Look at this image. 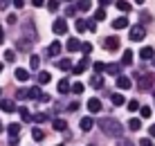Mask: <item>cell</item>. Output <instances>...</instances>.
Segmentation results:
<instances>
[{
  "label": "cell",
  "mask_w": 155,
  "mask_h": 146,
  "mask_svg": "<svg viewBox=\"0 0 155 146\" xmlns=\"http://www.w3.org/2000/svg\"><path fill=\"white\" fill-rule=\"evenodd\" d=\"M99 128H101V133L110 135V137H117V139H119V135H121V124L117 119H113V117H104V119H99Z\"/></svg>",
  "instance_id": "obj_1"
},
{
  "label": "cell",
  "mask_w": 155,
  "mask_h": 146,
  "mask_svg": "<svg viewBox=\"0 0 155 146\" xmlns=\"http://www.w3.org/2000/svg\"><path fill=\"white\" fill-rule=\"evenodd\" d=\"M128 36H130V41H144V36H146V29H144V27L142 25H135V27H130V34H128Z\"/></svg>",
  "instance_id": "obj_2"
},
{
  "label": "cell",
  "mask_w": 155,
  "mask_h": 146,
  "mask_svg": "<svg viewBox=\"0 0 155 146\" xmlns=\"http://www.w3.org/2000/svg\"><path fill=\"white\" fill-rule=\"evenodd\" d=\"M52 32H54L56 36L65 34V32H68V23H65V18H56V20H54V25H52Z\"/></svg>",
  "instance_id": "obj_3"
},
{
  "label": "cell",
  "mask_w": 155,
  "mask_h": 146,
  "mask_svg": "<svg viewBox=\"0 0 155 146\" xmlns=\"http://www.w3.org/2000/svg\"><path fill=\"white\" fill-rule=\"evenodd\" d=\"M137 88L140 90H151L153 88V74H142V79L137 81Z\"/></svg>",
  "instance_id": "obj_4"
},
{
  "label": "cell",
  "mask_w": 155,
  "mask_h": 146,
  "mask_svg": "<svg viewBox=\"0 0 155 146\" xmlns=\"http://www.w3.org/2000/svg\"><path fill=\"white\" fill-rule=\"evenodd\" d=\"M18 133H20V124H9V144L12 146L18 144Z\"/></svg>",
  "instance_id": "obj_5"
},
{
  "label": "cell",
  "mask_w": 155,
  "mask_h": 146,
  "mask_svg": "<svg viewBox=\"0 0 155 146\" xmlns=\"http://www.w3.org/2000/svg\"><path fill=\"white\" fill-rule=\"evenodd\" d=\"M23 29H25V36H29V43H34L36 38H38V34H36L34 23H31V20H29V23H25V27H23Z\"/></svg>",
  "instance_id": "obj_6"
},
{
  "label": "cell",
  "mask_w": 155,
  "mask_h": 146,
  "mask_svg": "<svg viewBox=\"0 0 155 146\" xmlns=\"http://www.w3.org/2000/svg\"><path fill=\"white\" fill-rule=\"evenodd\" d=\"M29 99H36V101H47V95H43L38 85H34V88H29Z\"/></svg>",
  "instance_id": "obj_7"
},
{
  "label": "cell",
  "mask_w": 155,
  "mask_h": 146,
  "mask_svg": "<svg viewBox=\"0 0 155 146\" xmlns=\"http://www.w3.org/2000/svg\"><path fill=\"white\" fill-rule=\"evenodd\" d=\"M119 38H115V36H110V38H106V43H104V47L108 52H115V50H119Z\"/></svg>",
  "instance_id": "obj_8"
},
{
  "label": "cell",
  "mask_w": 155,
  "mask_h": 146,
  "mask_svg": "<svg viewBox=\"0 0 155 146\" xmlns=\"http://www.w3.org/2000/svg\"><path fill=\"white\" fill-rule=\"evenodd\" d=\"M115 81H117V88H119V90H128V88L133 85V81L128 79V77H124V74H121V77H117Z\"/></svg>",
  "instance_id": "obj_9"
},
{
  "label": "cell",
  "mask_w": 155,
  "mask_h": 146,
  "mask_svg": "<svg viewBox=\"0 0 155 146\" xmlns=\"http://www.w3.org/2000/svg\"><path fill=\"white\" fill-rule=\"evenodd\" d=\"M88 61H90V58H88V56H83V58H81V63H77L72 72H74V74H83L85 70H88Z\"/></svg>",
  "instance_id": "obj_10"
},
{
  "label": "cell",
  "mask_w": 155,
  "mask_h": 146,
  "mask_svg": "<svg viewBox=\"0 0 155 146\" xmlns=\"http://www.w3.org/2000/svg\"><path fill=\"white\" fill-rule=\"evenodd\" d=\"M106 72L113 74V77H121V65H117V63H108V65H106Z\"/></svg>",
  "instance_id": "obj_11"
},
{
  "label": "cell",
  "mask_w": 155,
  "mask_h": 146,
  "mask_svg": "<svg viewBox=\"0 0 155 146\" xmlns=\"http://www.w3.org/2000/svg\"><path fill=\"white\" fill-rule=\"evenodd\" d=\"M58 92H61V95L72 92V85H70V81H68V79H61V81H58Z\"/></svg>",
  "instance_id": "obj_12"
},
{
  "label": "cell",
  "mask_w": 155,
  "mask_h": 146,
  "mask_svg": "<svg viewBox=\"0 0 155 146\" xmlns=\"http://www.w3.org/2000/svg\"><path fill=\"white\" fill-rule=\"evenodd\" d=\"M65 45H68V50H70V52H79L83 47V43H79V38H70Z\"/></svg>",
  "instance_id": "obj_13"
},
{
  "label": "cell",
  "mask_w": 155,
  "mask_h": 146,
  "mask_svg": "<svg viewBox=\"0 0 155 146\" xmlns=\"http://www.w3.org/2000/svg\"><path fill=\"white\" fill-rule=\"evenodd\" d=\"M140 56L144 58V61H151V58L155 56V52H153V47H148V45H146V47H142V50H140Z\"/></svg>",
  "instance_id": "obj_14"
},
{
  "label": "cell",
  "mask_w": 155,
  "mask_h": 146,
  "mask_svg": "<svg viewBox=\"0 0 155 146\" xmlns=\"http://www.w3.org/2000/svg\"><path fill=\"white\" fill-rule=\"evenodd\" d=\"M88 110H90V112H99V110H101V101L97 99V97H92V99L88 101Z\"/></svg>",
  "instance_id": "obj_15"
},
{
  "label": "cell",
  "mask_w": 155,
  "mask_h": 146,
  "mask_svg": "<svg viewBox=\"0 0 155 146\" xmlns=\"http://www.w3.org/2000/svg\"><path fill=\"white\" fill-rule=\"evenodd\" d=\"M113 27H115V29H126V27H128V18H126V16L115 18V20H113Z\"/></svg>",
  "instance_id": "obj_16"
},
{
  "label": "cell",
  "mask_w": 155,
  "mask_h": 146,
  "mask_svg": "<svg viewBox=\"0 0 155 146\" xmlns=\"http://www.w3.org/2000/svg\"><path fill=\"white\" fill-rule=\"evenodd\" d=\"M47 54H50V56H58V54H61V43L54 41L50 47H47Z\"/></svg>",
  "instance_id": "obj_17"
},
{
  "label": "cell",
  "mask_w": 155,
  "mask_h": 146,
  "mask_svg": "<svg viewBox=\"0 0 155 146\" xmlns=\"http://www.w3.org/2000/svg\"><path fill=\"white\" fill-rule=\"evenodd\" d=\"M36 81H38V85H47L52 81V74L50 72H38V79Z\"/></svg>",
  "instance_id": "obj_18"
},
{
  "label": "cell",
  "mask_w": 155,
  "mask_h": 146,
  "mask_svg": "<svg viewBox=\"0 0 155 146\" xmlns=\"http://www.w3.org/2000/svg\"><path fill=\"white\" fill-rule=\"evenodd\" d=\"M115 7H117V9H119V12H121V14H128V12H130V9H133V7H130V5H128V2H126V0H117V2H115Z\"/></svg>",
  "instance_id": "obj_19"
},
{
  "label": "cell",
  "mask_w": 155,
  "mask_h": 146,
  "mask_svg": "<svg viewBox=\"0 0 155 146\" xmlns=\"http://www.w3.org/2000/svg\"><path fill=\"white\" fill-rule=\"evenodd\" d=\"M18 112H20V119H23L25 124H29V121H34V115H31V112L27 110V108H20V110H18Z\"/></svg>",
  "instance_id": "obj_20"
},
{
  "label": "cell",
  "mask_w": 155,
  "mask_h": 146,
  "mask_svg": "<svg viewBox=\"0 0 155 146\" xmlns=\"http://www.w3.org/2000/svg\"><path fill=\"white\" fill-rule=\"evenodd\" d=\"M58 68H61L63 72H70V70H74V65H72L70 58H61V61H58Z\"/></svg>",
  "instance_id": "obj_21"
},
{
  "label": "cell",
  "mask_w": 155,
  "mask_h": 146,
  "mask_svg": "<svg viewBox=\"0 0 155 146\" xmlns=\"http://www.w3.org/2000/svg\"><path fill=\"white\" fill-rule=\"evenodd\" d=\"M0 110H2V112H14L16 104H14V101H0Z\"/></svg>",
  "instance_id": "obj_22"
},
{
  "label": "cell",
  "mask_w": 155,
  "mask_h": 146,
  "mask_svg": "<svg viewBox=\"0 0 155 146\" xmlns=\"http://www.w3.org/2000/svg\"><path fill=\"white\" fill-rule=\"evenodd\" d=\"M16 79H18V81H27L29 79V72L25 68H16Z\"/></svg>",
  "instance_id": "obj_23"
},
{
  "label": "cell",
  "mask_w": 155,
  "mask_h": 146,
  "mask_svg": "<svg viewBox=\"0 0 155 146\" xmlns=\"http://www.w3.org/2000/svg\"><path fill=\"white\" fill-rule=\"evenodd\" d=\"M92 126H94V119H92V117H83V119H81V131H90Z\"/></svg>",
  "instance_id": "obj_24"
},
{
  "label": "cell",
  "mask_w": 155,
  "mask_h": 146,
  "mask_svg": "<svg viewBox=\"0 0 155 146\" xmlns=\"http://www.w3.org/2000/svg\"><path fill=\"white\" fill-rule=\"evenodd\" d=\"M113 104H115L117 108H119V106H124V104H126V97L121 95V92H115V95H113Z\"/></svg>",
  "instance_id": "obj_25"
},
{
  "label": "cell",
  "mask_w": 155,
  "mask_h": 146,
  "mask_svg": "<svg viewBox=\"0 0 155 146\" xmlns=\"http://www.w3.org/2000/svg\"><path fill=\"white\" fill-rule=\"evenodd\" d=\"M74 29H77L79 34H83V32L88 29V20H81V18H79L77 23H74Z\"/></svg>",
  "instance_id": "obj_26"
},
{
  "label": "cell",
  "mask_w": 155,
  "mask_h": 146,
  "mask_svg": "<svg viewBox=\"0 0 155 146\" xmlns=\"http://www.w3.org/2000/svg\"><path fill=\"white\" fill-rule=\"evenodd\" d=\"M29 68L31 70H38L41 68V58L36 56V54H31V56H29Z\"/></svg>",
  "instance_id": "obj_27"
},
{
  "label": "cell",
  "mask_w": 155,
  "mask_h": 146,
  "mask_svg": "<svg viewBox=\"0 0 155 146\" xmlns=\"http://www.w3.org/2000/svg\"><path fill=\"white\" fill-rule=\"evenodd\" d=\"M121 63H124V65H130V63H133V50H126V52H124Z\"/></svg>",
  "instance_id": "obj_28"
},
{
  "label": "cell",
  "mask_w": 155,
  "mask_h": 146,
  "mask_svg": "<svg viewBox=\"0 0 155 146\" xmlns=\"http://www.w3.org/2000/svg\"><path fill=\"white\" fill-rule=\"evenodd\" d=\"M54 131H68V121L65 119H54Z\"/></svg>",
  "instance_id": "obj_29"
},
{
  "label": "cell",
  "mask_w": 155,
  "mask_h": 146,
  "mask_svg": "<svg viewBox=\"0 0 155 146\" xmlns=\"http://www.w3.org/2000/svg\"><path fill=\"white\" fill-rule=\"evenodd\" d=\"M90 7H92V2H90V0H79V5H77V9H81V12H88Z\"/></svg>",
  "instance_id": "obj_30"
},
{
  "label": "cell",
  "mask_w": 155,
  "mask_h": 146,
  "mask_svg": "<svg viewBox=\"0 0 155 146\" xmlns=\"http://www.w3.org/2000/svg\"><path fill=\"white\" fill-rule=\"evenodd\" d=\"M128 110H130V112H135V110H142V106H140V101H137V99H133V101H128Z\"/></svg>",
  "instance_id": "obj_31"
},
{
  "label": "cell",
  "mask_w": 155,
  "mask_h": 146,
  "mask_svg": "<svg viewBox=\"0 0 155 146\" xmlns=\"http://www.w3.org/2000/svg\"><path fill=\"white\" fill-rule=\"evenodd\" d=\"M128 128H130V131H140V128H142V121H140V119H135V117H133V119L128 121Z\"/></svg>",
  "instance_id": "obj_32"
},
{
  "label": "cell",
  "mask_w": 155,
  "mask_h": 146,
  "mask_svg": "<svg viewBox=\"0 0 155 146\" xmlns=\"http://www.w3.org/2000/svg\"><path fill=\"white\" fill-rule=\"evenodd\" d=\"M31 137H34L36 142H43V137H45V133H43L41 128H34V131H31Z\"/></svg>",
  "instance_id": "obj_33"
},
{
  "label": "cell",
  "mask_w": 155,
  "mask_h": 146,
  "mask_svg": "<svg viewBox=\"0 0 155 146\" xmlns=\"http://www.w3.org/2000/svg\"><path fill=\"white\" fill-rule=\"evenodd\" d=\"M94 20H97V23H99V20H106V9L104 7H99L97 12H94Z\"/></svg>",
  "instance_id": "obj_34"
},
{
  "label": "cell",
  "mask_w": 155,
  "mask_h": 146,
  "mask_svg": "<svg viewBox=\"0 0 155 146\" xmlns=\"http://www.w3.org/2000/svg\"><path fill=\"white\" fill-rule=\"evenodd\" d=\"M16 99H20V101H25V99H29V90H18V92H16Z\"/></svg>",
  "instance_id": "obj_35"
},
{
  "label": "cell",
  "mask_w": 155,
  "mask_h": 146,
  "mask_svg": "<svg viewBox=\"0 0 155 146\" xmlns=\"http://www.w3.org/2000/svg\"><path fill=\"white\" fill-rule=\"evenodd\" d=\"M142 117H144V119H148V117H151L153 115V110H151V106H142Z\"/></svg>",
  "instance_id": "obj_36"
},
{
  "label": "cell",
  "mask_w": 155,
  "mask_h": 146,
  "mask_svg": "<svg viewBox=\"0 0 155 146\" xmlns=\"http://www.w3.org/2000/svg\"><path fill=\"white\" fill-rule=\"evenodd\" d=\"M90 85H92V88H101V85H104V79H101L99 74H97V77H94L92 81H90Z\"/></svg>",
  "instance_id": "obj_37"
},
{
  "label": "cell",
  "mask_w": 155,
  "mask_h": 146,
  "mask_svg": "<svg viewBox=\"0 0 155 146\" xmlns=\"http://www.w3.org/2000/svg\"><path fill=\"white\" fill-rule=\"evenodd\" d=\"M83 90H85L83 83H74V85H72V92H74V95H83Z\"/></svg>",
  "instance_id": "obj_38"
},
{
  "label": "cell",
  "mask_w": 155,
  "mask_h": 146,
  "mask_svg": "<svg viewBox=\"0 0 155 146\" xmlns=\"http://www.w3.org/2000/svg\"><path fill=\"white\" fill-rule=\"evenodd\" d=\"M45 119H47V115H45V112H36V115H34V121H36V124H43Z\"/></svg>",
  "instance_id": "obj_39"
},
{
  "label": "cell",
  "mask_w": 155,
  "mask_h": 146,
  "mask_svg": "<svg viewBox=\"0 0 155 146\" xmlns=\"http://www.w3.org/2000/svg\"><path fill=\"white\" fill-rule=\"evenodd\" d=\"M92 68H94V72H97V74H99V72H104V70H106V65H104L101 61H94V63H92Z\"/></svg>",
  "instance_id": "obj_40"
},
{
  "label": "cell",
  "mask_w": 155,
  "mask_h": 146,
  "mask_svg": "<svg viewBox=\"0 0 155 146\" xmlns=\"http://www.w3.org/2000/svg\"><path fill=\"white\" fill-rule=\"evenodd\" d=\"M117 146H135V144H133L130 139H126V137H119L117 139Z\"/></svg>",
  "instance_id": "obj_41"
},
{
  "label": "cell",
  "mask_w": 155,
  "mask_h": 146,
  "mask_svg": "<svg viewBox=\"0 0 155 146\" xmlns=\"http://www.w3.org/2000/svg\"><path fill=\"white\" fill-rule=\"evenodd\" d=\"M58 2H61V0H50V2H47V9H50V12H56V9H58Z\"/></svg>",
  "instance_id": "obj_42"
},
{
  "label": "cell",
  "mask_w": 155,
  "mask_h": 146,
  "mask_svg": "<svg viewBox=\"0 0 155 146\" xmlns=\"http://www.w3.org/2000/svg\"><path fill=\"white\" fill-rule=\"evenodd\" d=\"M5 58H7L9 63H12L14 58H16V52H14V50H5Z\"/></svg>",
  "instance_id": "obj_43"
},
{
  "label": "cell",
  "mask_w": 155,
  "mask_h": 146,
  "mask_svg": "<svg viewBox=\"0 0 155 146\" xmlns=\"http://www.w3.org/2000/svg\"><path fill=\"white\" fill-rule=\"evenodd\" d=\"M88 32H97V20H88Z\"/></svg>",
  "instance_id": "obj_44"
},
{
  "label": "cell",
  "mask_w": 155,
  "mask_h": 146,
  "mask_svg": "<svg viewBox=\"0 0 155 146\" xmlns=\"http://www.w3.org/2000/svg\"><path fill=\"white\" fill-rule=\"evenodd\" d=\"M18 47H20V50H29L31 43H29V41H20V43H18Z\"/></svg>",
  "instance_id": "obj_45"
},
{
  "label": "cell",
  "mask_w": 155,
  "mask_h": 146,
  "mask_svg": "<svg viewBox=\"0 0 155 146\" xmlns=\"http://www.w3.org/2000/svg\"><path fill=\"white\" fill-rule=\"evenodd\" d=\"M12 5L16 9H20V7H25V0H12Z\"/></svg>",
  "instance_id": "obj_46"
},
{
  "label": "cell",
  "mask_w": 155,
  "mask_h": 146,
  "mask_svg": "<svg viewBox=\"0 0 155 146\" xmlns=\"http://www.w3.org/2000/svg\"><path fill=\"white\" fill-rule=\"evenodd\" d=\"M90 52H92V45H90V43H83V54H85V56H88Z\"/></svg>",
  "instance_id": "obj_47"
},
{
  "label": "cell",
  "mask_w": 155,
  "mask_h": 146,
  "mask_svg": "<svg viewBox=\"0 0 155 146\" xmlns=\"http://www.w3.org/2000/svg\"><path fill=\"white\" fill-rule=\"evenodd\" d=\"M140 146H153V142L148 137H144V139H140Z\"/></svg>",
  "instance_id": "obj_48"
},
{
  "label": "cell",
  "mask_w": 155,
  "mask_h": 146,
  "mask_svg": "<svg viewBox=\"0 0 155 146\" xmlns=\"http://www.w3.org/2000/svg\"><path fill=\"white\" fill-rule=\"evenodd\" d=\"M31 5H34V7H43V5H45V0H31Z\"/></svg>",
  "instance_id": "obj_49"
},
{
  "label": "cell",
  "mask_w": 155,
  "mask_h": 146,
  "mask_svg": "<svg viewBox=\"0 0 155 146\" xmlns=\"http://www.w3.org/2000/svg\"><path fill=\"white\" fill-rule=\"evenodd\" d=\"M65 14H68V16H74V14H77V7H68Z\"/></svg>",
  "instance_id": "obj_50"
},
{
  "label": "cell",
  "mask_w": 155,
  "mask_h": 146,
  "mask_svg": "<svg viewBox=\"0 0 155 146\" xmlns=\"http://www.w3.org/2000/svg\"><path fill=\"white\" fill-rule=\"evenodd\" d=\"M9 7V0H0V9H7Z\"/></svg>",
  "instance_id": "obj_51"
},
{
  "label": "cell",
  "mask_w": 155,
  "mask_h": 146,
  "mask_svg": "<svg viewBox=\"0 0 155 146\" xmlns=\"http://www.w3.org/2000/svg\"><path fill=\"white\" fill-rule=\"evenodd\" d=\"M148 133H151V137L155 139V124H153V126H151V128H148Z\"/></svg>",
  "instance_id": "obj_52"
},
{
  "label": "cell",
  "mask_w": 155,
  "mask_h": 146,
  "mask_svg": "<svg viewBox=\"0 0 155 146\" xmlns=\"http://www.w3.org/2000/svg\"><path fill=\"white\" fill-rule=\"evenodd\" d=\"M5 41V32H2V27H0V43Z\"/></svg>",
  "instance_id": "obj_53"
},
{
  "label": "cell",
  "mask_w": 155,
  "mask_h": 146,
  "mask_svg": "<svg viewBox=\"0 0 155 146\" xmlns=\"http://www.w3.org/2000/svg\"><path fill=\"white\" fill-rule=\"evenodd\" d=\"M113 0H99V5H110Z\"/></svg>",
  "instance_id": "obj_54"
},
{
  "label": "cell",
  "mask_w": 155,
  "mask_h": 146,
  "mask_svg": "<svg viewBox=\"0 0 155 146\" xmlns=\"http://www.w3.org/2000/svg\"><path fill=\"white\" fill-rule=\"evenodd\" d=\"M135 2H137V5H142V2H144V0H135Z\"/></svg>",
  "instance_id": "obj_55"
},
{
  "label": "cell",
  "mask_w": 155,
  "mask_h": 146,
  "mask_svg": "<svg viewBox=\"0 0 155 146\" xmlns=\"http://www.w3.org/2000/svg\"><path fill=\"white\" fill-rule=\"evenodd\" d=\"M0 72H2V63H0Z\"/></svg>",
  "instance_id": "obj_56"
},
{
  "label": "cell",
  "mask_w": 155,
  "mask_h": 146,
  "mask_svg": "<svg viewBox=\"0 0 155 146\" xmlns=\"http://www.w3.org/2000/svg\"><path fill=\"white\" fill-rule=\"evenodd\" d=\"M153 97H155V88H153Z\"/></svg>",
  "instance_id": "obj_57"
},
{
  "label": "cell",
  "mask_w": 155,
  "mask_h": 146,
  "mask_svg": "<svg viewBox=\"0 0 155 146\" xmlns=\"http://www.w3.org/2000/svg\"><path fill=\"white\" fill-rule=\"evenodd\" d=\"M0 131H2V124H0Z\"/></svg>",
  "instance_id": "obj_58"
},
{
  "label": "cell",
  "mask_w": 155,
  "mask_h": 146,
  "mask_svg": "<svg viewBox=\"0 0 155 146\" xmlns=\"http://www.w3.org/2000/svg\"><path fill=\"white\" fill-rule=\"evenodd\" d=\"M65 2H72V0H65Z\"/></svg>",
  "instance_id": "obj_59"
},
{
  "label": "cell",
  "mask_w": 155,
  "mask_h": 146,
  "mask_svg": "<svg viewBox=\"0 0 155 146\" xmlns=\"http://www.w3.org/2000/svg\"><path fill=\"white\" fill-rule=\"evenodd\" d=\"M56 146H61V144H56Z\"/></svg>",
  "instance_id": "obj_60"
}]
</instances>
